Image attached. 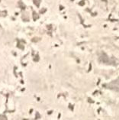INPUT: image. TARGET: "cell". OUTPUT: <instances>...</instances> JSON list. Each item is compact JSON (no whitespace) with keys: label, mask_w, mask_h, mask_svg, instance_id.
<instances>
[{"label":"cell","mask_w":119,"mask_h":120,"mask_svg":"<svg viewBox=\"0 0 119 120\" xmlns=\"http://www.w3.org/2000/svg\"><path fill=\"white\" fill-rule=\"evenodd\" d=\"M108 87L114 90H119V78L110 83Z\"/></svg>","instance_id":"6da1fadb"}]
</instances>
